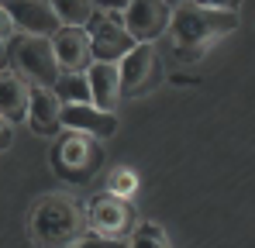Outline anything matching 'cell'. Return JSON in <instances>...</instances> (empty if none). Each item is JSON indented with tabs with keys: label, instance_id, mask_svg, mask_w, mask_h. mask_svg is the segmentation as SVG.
<instances>
[{
	"label": "cell",
	"instance_id": "1",
	"mask_svg": "<svg viewBox=\"0 0 255 248\" xmlns=\"http://www.w3.org/2000/svg\"><path fill=\"white\" fill-rule=\"evenodd\" d=\"M238 3H179L172 7L169 31L176 48H211V41L231 35L242 17L235 14Z\"/></svg>",
	"mask_w": 255,
	"mask_h": 248
},
{
	"label": "cell",
	"instance_id": "2",
	"mask_svg": "<svg viewBox=\"0 0 255 248\" xmlns=\"http://www.w3.org/2000/svg\"><path fill=\"white\" fill-rule=\"evenodd\" d=\"M31 238L38 248H69L86 238V214L69 193H48L31 210Z\"/></svg>",
	"mask_w": 255,
	"mask_h": 248
},
{
	"label": "cell",
	"instance_id": "3",
	"mask_svg": "<svg viewBox=\"0 0 255 248\" xmlns=\"http://www.w3.org/2000/svg\"><path fill=\"white\" fill-rule=\"evenodd\" d=\"M52 165L69 183H90L104 165V145L97 138L76 134V131H62L52 148Z\"/></svg>",
	"mask_w": 255,
	"mask_h": 248
},
{
	"label": "cell",
	"instance_id": "4",
	"mask_svg": "<svg viewBox=\"0 0 255 248\" xmlns=\"http://www.w3.org/2000/svg\"><path fill=\"white\" fill-rule=\"evenodd\" d=\"M121 10H125V3H118V7H97L93 21L83 28L86 35H90V55H93V62L118 66L128 52L138 45L125 31V24H121Z\"/></svg>",
	"mask_w": 255,
	"mask_h": 248
},
{
	"label": "cell",
	"instance_id": "5",
	"mask_svg": "<svg viewBox=\"0 0 255 248\" xmlns=\"http://www.w3.org/2000/svg\"><path fill=\"white\" fill-rule=\"evenodd\" d=\"M86 214V235L93 238H107V242H128L138 217H134V207L128 200H118L111 193H97L90 204L83 207Z\"/></svg>",
	"mask_w": 255,
	"mask_h": 248
},
{
	"label": "cell",
	"instance_id": "6",
	"mask_svg": "<svg viewBox=\"0 0 255 248\" xmlns=\"http://www.w3.org/2000/svg\"><path fill=\"white\" fill-rule=\"evenodd\" d=\"M10 62H14V76L28 83V86H45L52 90L59 80V66L52 55V41L48 38H28L17 35L10 45Z\"/></svg>",
	"mask_w": 255,
	"mask_h": 248
},
{
	"label": "cell",
	"instance_id": "7",
	"mask_svg": "<svg viewBox=\"0 0 255 248\" xmlns=\"http://www.w3.org/2000/svg\"><path fill=\"white\" fill-rule=\"evenodd\" d=\"M118 73H121V97H134V93H145L159 83V52L152 41H141L128 52L125 59L118 62Z\"/></svg>",
	"mask_w": 255,
	"mask_h": 248
},
{
	"label": "cell",
	"instance_id": "8",
	"mask_svg": "<svg viewBox=\"0 0 255 248\" xmlns=\"http://www.w3.org/2000/svg\"><path fill=\"white\" fill-rule=\"evenodd\" d=\"M169 17H172V7L162 3V0H131L121 10V24L138 45L159 38L169 28Z\"/></svg>",
	"mask_w": 255,
	"mask_h": 248
},
{
	"label": "cell",
	"instance_id": "9",
	"mask_svg": "<svg viewBox=\"0 0 255 248\" xmlns=\"http://www.w3.org/2000/svg\"><path fill=\"white\" fill-rule=\"evenodd\" d=\"M3 7L14 21V31H21L28 38H52L59 31V17L52 10V3H45V0H14Z\"/></svg>",
	"mask_w": 255,
	"mask_h": 248
},
{
	"label": "cell",
	"instance_id": "10",
	"mask_svg": "<svg viewBox=\"0 0 255 248\" xmlns=\"http://www.w3.org/2000/svg\"><path fill=\"white\" fill-rule=\"evenodd\" d=\"M52 55L59 73H86L93 55H90V35L83 28H59L52 35Z\"/></svg>",
	"mask_w": 255,
	"mask_h": 248
},
{
	"label": "cell",
	"instance_id": "11",
	"mask_svg": "<svg viewBox=\"0 0 255 248\" xmlns=\"http://www.w3.org/2000/svg\"><path fill=\"white\" fill-rule=\"evenodd\" d=\"M62 131H76V134H86V138L107 141V138L118 134V118L104 114L90 104H62Z\"/></svg>",
	"mask_w": 255,
	"mask_h": 248
},
{
	"label": "cell",
	"instance_id": "12",
	"mask_svg": "<svg viewBox=\"0 0 255 248\" xmlns=\"http://www.w3.org/2000/svg\"><path fill=\"white\" fill-rule=\"evenodd\" d=\"M24 121L31 124L35 134H45V138L59 134V131H62V100H59L52 90H45V86H31L28 118H24Z\"/></svg>",
	"mask_w": 255,
	"mask_h": 248
},
{
	"label": "cell",
	"instance_id": "13",
	"mask_svg": "<svg viewBox=\"0 0 255 248\" xmlns=\"http://www.w3.org/2000/svg\"><path fill=\"white\" fill-rule=\"evenodd\" d=\"M86 83H90V107H97L104 114H114V107L121 100V73H118V66L90 62Z\"/></svg>",
	"mask_w": 255,
	"mask_h": 248
},
{
	"label": "cell",
	"instance_id": "14",
	"mask_svg": "<svg viewBox=\"0 0 255 248\" xmlns=\"http://www.w3.org/2000/svg\"><path fill=\"white\" fill-rule=\"evenodd\" d=\"M28 97H31V86L21 76L0 73V118L7 124H17L28 118Z\"/></svg>",
	"mask_w": 255,
	"mask_h": 248
},
{
	"label": "cell",
	"instance_id": "15",
	"mask_svg": "<svg viewBox=\"0 0 255 248\" xmlns=\"http://www.w3.org/2000/svg\"><path fill=\"white\" fill-rule=\"evenodd\" d=\"M52 10L59 17V28H86L97 14V3H90V0H55Z\"/></svg>",
	"mask_w": 255,
	"mask_h": 248
},
{
	"label": "cell",
	"instance_id": "16",
	"mask_svg": "<svg viewBox=\"0 0 255 248\" xmlns=\"http://www.w3.org/2000/svg\"><path fill=\"white\" fill-rule=\"evenodd\" d=\"M52 93H55L62 104H90V83H86V73H59Z\"/></svg>",
	"mask_w": 255,
	"mask_h": 248
},
{
	"label": "cell",
	"instance_id": "17",
	"mask_svg": "<svg viewBox=\"0 0 255 248\" xmlns=\"http://www.w3.org/2000/svg\"><path fill=\"white\" fill-rule=\"evenodd\" d=\"M128 248H172V242H169V235H166L159 224L138 221L134 231H131V238H128Z\"/></svg>",
	"mask_w": 255,
	"mask_h": 248
},
{
	"label": "cell",
	"instance_id": "18",
	"mask_svg": "<svg viewBox=\"0 0 255 248\" xmlns=\"http://www.w3.org/2000/svg\"><path fill=\"white\" fill-rule=\"evenodd\" d=\"M107 193H111V197H118V200H128V204H131V197L138 193V172H134V169H128V165L111 169V176H107Z\"/></svg>",
	"mask_w": 255,
	"mask_h": 248
},
{
	"label": "cell",
	"instance_id": "19",
	"mask_svg": "<svg viewBox=\"0 0 255 248\" xmlns=\"http://www.w3.org/2000/svg\"><path fill=\"white\" fill-rule=\"evenodd\" d=\"M69 248H128V242H107V238H93V235H86V238H80L76 245Z\"/></svg>",
	"mask_w": 255,
	"mask_h": 248
},
{
	"label": "cell",
	"instance_id": "20",
	"mask_svg": "<svg viewBox=\"0 0 255 248\" xmlns=\"http://www.w3.org/2000/svg\"><path fill=\"white\" fill-rule=\"evenodd\" d=\"M14 38H17L14 21H10V14H7V7L0 3V45H3V41H14Z\"/></svg>",
	"mask_w": 255,
	"mask_h": 248
},
{
	"label": "cell",
	"instance_id": "21",
	"mask_svg": "<svg viewBox=\"0 0 255 248\" xmlns=\"http://www.w3.org/2000/svg\"><path fill=\"white\" fill-rule=\"evenodd\" d=\"M10 145H14V124H7L0 118V152H7Z\"/></svg>",
	"mask_w": 255,
	"mask_h": 248
},
{
	"label": "cell",
	"instance_id": "22",
	"mask_svg": "<svg viewBox=\"0 0 255 248\" xmlns=\"http://www.w3.org/2000/svg\"><path fill=\"white\" fill-rule=\"evenodd\" d=\"M207 48H176V59H186V62H197Z\"/></svg>",
	"mask_w": 255,
	"mask_h": 248
},
{
	"label": "cell",
	"instance_id": "23",
	"mask_svg": "<svg viewBox=\"0 0 255 248\" xmlns=\"http://www.w3.org/2000/svg\"><path fill=\"white\" fill-rule=\"evenodd\" d=\"M0 73H7V48L0 45Z\"/></svg>",
	"mask_w": 255,
	"mask_h": 248
}]
</instances>
